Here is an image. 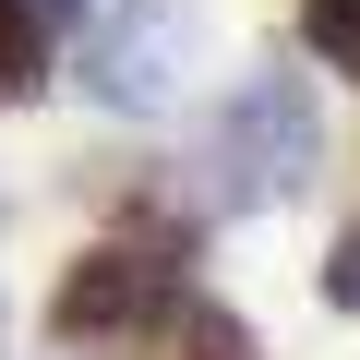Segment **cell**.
<instances>
[{"label":"cell","mask_w":360,"mask_h":360,"mask_svg":"<svg viewBox=\"0 0 360 360\" xmlns=\"http://www.w3.org/2000/svg\"><path fill=\"white\" fill-rule=\"evenodd\" d=\"M60 13H84V0H60Z\"/></svg>","instance_id":"obj_8"},{"label":"cell","mask_w":360,"mask_h":360,"mask_svg":"<svg viewBox=\"0 0 360 360\" xmlns=\"http://www.w3.org/2000/svg\"><path fill=\"white\" fill-rule=\"evenodd\" d=\"M324 156V120H312V84L300 72H252L217 120V168H229V205H288Z\"/></svg>","instance_id":"obj_2"},{"label":"cell","mask_w":360,"mask_h":360,"mask_svg":"<svg viewBox=\"0 0 360 360\" xmlns=\"http://www.w3.org/2000/svg\"><path fill=\"white\" fill-rule=\"evenodd\" d=\"M324 300H336V312H360V217H348V229H336V252H324Z\"/></svg>","instance_id":"obj_7"},{"label":"cell","mask_w":360,"mask_h":360,"mask_svg":"<svg viewBox=\"0 0 360 360\" xmlns=\"http://www.w3.org/2000/svg\"><path fill=\"white\" fill-rule=\"evenodd\" d=\"M193 300L180 288V252L156 240H96L60 288H49V348H84V360H144L168 348V312Z\"/></svg>","instance_id":"obj_1"},{"label":"cell","mask_w":360,"mask_h":360,"mask_svg":"<svg viewBox=\"0 0 360 360\" xmlns=\"http://www.w3.org/2000/svg\"><path fill=\"white\" fill-rule=\"evenodd\" d=\"M49 96V25L25 13V0H0V108Z\"/></svg>","instance_id":"obj_5"},{"label":"cell","mask_w":360,"mask_h":360,"mask_svg":"<svg viewBox=\"0 0 360 360\" xmlns=\"http://www.w3.org/2000/svg\"><path fill=\"white\" fill-rule=\"evenodd\" d=\"M180 60H193V13H180V0H120V13L96 25V49H84V84L108 108L156 120L180 96Z\"/></svg>","instance_id":"obj_3"},{"label":"cell","mask_w":360,"mask_h":360,"mask_svg":"<svg viewBox=\"0 0 360 360\" xmlns=\"http://www.w3.org/2000/svg\"><path fill=\"white\" fill-rule=\"evenodd\" d=\"M168 348H180V360H264V336H252L229 300H180V312H168Z\"/></svg>","instance_id":"obj_4"},{"label":"cell","mask_w":360,"mask_h":360,"mask_svg":"<svg viewBox=\"0 0 360 360\" xmlns=\"http://www.w3.org/2000/svg\"><path fill=\"white\" fill-rule=\"evenodd\" d=\"M300 37H312L336 72H360V0H300Z\"/></svg>","instance_id":"obj_6"}]
</instances>
